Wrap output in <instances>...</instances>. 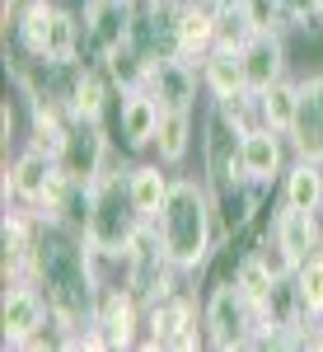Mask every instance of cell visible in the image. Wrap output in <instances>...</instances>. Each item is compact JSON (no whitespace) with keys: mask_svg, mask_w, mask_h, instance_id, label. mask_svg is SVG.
I'll use <instances>...</instances> for the list:
<instances>
[{"mask_svg":"<svg viewBox=\"0 0 323 352\" xmlns=\"http://www.w3.org/2000/svg\"><path fill=\"white\" fill-rule=\"evenodd\" d=\"M141 0H84V43L89 52L104 61L112 47L132 43Z\"/></svg>","mask_w":323,"mask_h":352,"instance_id":"cell-5","label":"cell"},{"mask_svg":"<svg viewBox=\"0 0 323 352\" xmlns=\"http://www.w3.org/2000/svg\"><path fill=\"white\" fill-rule=\"evenodd\" d=\"M169 188H174V179L164 174L160 164H136V169H132V202H136V212H141L145 221L160 217Z\"/></svg>","mask_w":323,"mask_h":352,"instance_id":"cell-20","label":"cell"},{"mask_svg":"<svg viewBox=\"0 0 323 352\" xmlns=\"http://www.w3.org/2000/svg\"><path fill=\"white\" fill-rule=\"evenodd\" d=\"M104 71L112 80V89L132 94V89H145V80H150V56L141 52L136 43H122V47H112L104 56Z\"/></svg>","mask_w":323,"mask_h":352,"instance_id":"cell-18","label":"cell"},{"mask_svg":"<svg viewBox=\"0 0 323 352\" xmlns=\"http://www.w3.org/2000/svg\"><path fill=\"white\" fill-rule=\"evenodd\" d=\"M155 230H160L169 258L183 272L206 268L215 240H220V226H215V207H211L206 184H197V179H174L160 217H155Z\"/></svg>","mask_w":323,"mask_h":352,"instance_id":"cell-1","label":"cell"},{"mask_svg":"<svg viewBox=\"0 0 323 352\" xmlns=\"http://www.w3.org/2000/svg\"><path fill=\"white\" fill-rule=\"evenodd\" d=\"M235 282H239L243 296L263 310V300H267L272 287H276V272L263 263V254H258V249H248V254H239V263H235Z\"/></svg>","mask_w":323,"mask_h":352,"instance_id":"cell-23","label":"cell"},{"mask_svg":"<svg viewBox=\"0 0 323 352\" xmlns=\"http://www.w3.org/2000/svg\"><path fill=\"white\" fill-rule=\"evenodd\" d=\"M239 10L248 14V24H253V33H281L286 24V5L281 0H239Z\"/></svg>","mask_w":323,"mask_h":352,"instance_id":"cell-26","label":"cell"},{"mask_svg":"<svg viewBox=\"0 0 323 352\" xmlns=\"http://www.w3.org/2000/svg\"><path fill=\"white\" fill-rule=\"evenodd\" d=\"M211 47H215V5L211 0L178 5V56L202 61Z\"/></svg>","mask_w":323,"mask_h":352,"instance_id":"cell-16","label":"cell"},{"mask_svg":"<svg viewBox=\"0 0 323 352\" xmlns=\"http://www.w3.org/2000/svg\"><path fill=\"white\" fill-rule=\"evenodd\" d=\"M286 136H291L300 160L323 164V76H304L300 80V109Z\"/></svg>","mask_w":323,"mask_h":352,"instance_id":"cell-10","label":"cell"},{"mask_svg":"<svg viewBox=\"0 0 323 352\" xmlns=\"http://www.w3.org/2000/svg\"><path fill=\"white\" fill-rule=\"evenodd\" d=\"M56 174H61V160L47 146H28L14 160V169L5 174V207H43V197H47Z\"/></svg>","mask_w":323,"mask_h":352,"instance_id":"cell-7","label":"cell"},{"mask_svg":"<svg viewBox=\"0 0 323 352\" xmlns=\"http://www.w3.org/2000/svg\"><path fill=\"white\" fill-rule=\"evenodd\" d=\"M197 71H202V89L211 94V99H235L248 89L243 80V61L239 52H225V47H211V52L197 61Z\"/></svg>","mask_w":323,"mask_h":352,"instance_id":"cell-17","label":"cell"},{"mask_svg":"<svg viewBox=\"0 0 323 352\" xmlns=\"http://www.w3.org/2000/svg\"><path fill=\"white\" fill-rule=\"evenodd\" d=\"M197 85H202V71H197V61H188V56L174 52V56H155L150 61L145 89L160 99V109H192Z\"/></svg>","mask_w":323,"mask_h":352,"instance_id":"cell-9","label":"cell"},{"mask_svg":"<svg viewBox=\"0 0 323 352\" xmlns=\"http://www.w3.org/2000/svg\"><path fill=\"white\" fill-rule=\"evenodd\" d=\"M61 169L75 179V184H99V174L108 169V136H104V122H89V118H75L71 122V136L61 146Z\"/></svg>","mask_w":323,"mask_h":352,"instance_id":"cell-8","label":"cell"},{"mask_svg":"<svg viewBox=\"0 0 323 352\" xmlns=\"http://www.w3.org/2000/svg\"><path fill=\"white\" fill-rule=\"evenodd\" d=\"M272 230H276V240L291 249V258H296V263H304L309 254H319V249H323L319 212H296V207H286V202H281V212L272 217Z\"/></svg>","mask_w":323,"mask_h":352,"instance_id":"cell-15","label":"cell"},{"mask_svg":"<svg viewBox=\"0 0 323 352\" xmlns=\"http://www.w3.org/2000/svg\"><path fill=\"white\" fill-rule=\"evenodd\" d=\"M296 287H300V300H304L309 320H319L323 315V249L309 254V258L296 268Z\"/></svg>","mask_w":323,"mask_h":352,"instance_id":"cell-25","label":"cell"},{"mask_svg":"<svg viewBox=\"0 0 323 352\" xmlns=\"http://www.w3.org/2000/svg\"><path fill=\"white\" fill-rule=\"evenodd\" d=\"M248 38H253V24H248V14L239 5H215V47L239 52Z\"/></svg>","mask_w":323,"mask_h":352,"instance_id":"cell-24","label":"cell"},{"mask_svg":"<svg viewBox=\"0 0 323 352\" xmlns=\"http://www.w3.org/2000/svg\"><path fill=\"white\" fill-rule=\"evenodd\" d=\"M155 146H160L164 164H183L192 146V109H164L160 132H155Z\"/></svg>","mask_w":323,"mask_h":352,"instance_id":"cell-21","label":"cell"},{"mask_svg":"<svg viewBox=\"0 0 323 352\" xmlns=\"http://www.w3.org/2000/svg\"><path fill=\"white\" fill-rule=\"evenodd\" d=\"M61 5H66V0H61Z\"/></svg>","mask_w":323,"mask_h":352,"instance_id":"cell-29","label":"cell"},{"mask_svg":"<svg viewBox=\"0 0 323 352\" xmlns=\"http://www.w3.org/2000/svg\"><path fill=\"white\" fill-rule=\"evenodd\" d=\"M286 207L323 212V169L314 160H296L286 169Z\"/></svg>","mask_w":323,"mask_h":352,"instance_id":"cell-19","label":"cell"},{"mask_svg":"<svg viewBox=\"0 0 323 352\" xmlns=\"http://www.w3.org/2000/svg\"><path fill=\"white\" fill-rule=\"evenodd\" d=\"M178 5H192V0H178Z\"/></svg>","mask_w":323,"mask_h":352,"instance_id":"cell-28","label":"cell"},{"mask_svg":"<svg viewBox=\"0 0 323 352\" xmlns=\"http://www.w3.org/2000/svg\"><path fill=\"white\" fill-rule=\"evenodd\" d=\"M141 315H145L141 296L122 282V287H108L104 296H99L94 324L108 333V348H132V343H136V329H141Z\"/></svg>","mask_w":323,"mask_h":352,"instance_id":"cell-11","label":"cell"},{"mask_svg":"<svg viewBox=\"0 0 323 352\" xmlns=\"http://www.w3.org/2000/svg\"><path fill=\"white\" fill-rule=\"evenodd\" d=\"M239 61H243V80H248L253 94L272 89L286 76V43H281V33H253L239 47Z\"/></svg>","mask_w":323,"mask_h":352,"instance_id":"cell-12","label":"cell"},{"mask_svg":"<svg viewBox=\"0 0 323 352\" xmlns=\"http://www.w3.org/2000/svg\"><path fill=\"white\" fill-rule=\"evenodd\" d=\"M258 99H263V122L276 127V132H291L296 109H300V80H286V76H281V80L272 85V89H263Z\"/></svg>","mask_w":323,"mask_h":352,"instance_id":"cell-22","label":"cell"},{"mask_svg":"<svg viewBox=\"0 0 323 352\" xmlns=\"http://www.w3.org/2000/svg\"><path fill=\"white\" fill-rule=\"evenodd\" d=\"M141 226H145V217L136 212V202H132V169L108 164L104 174H99V184L89 188L84 244H89L99 258H122Z\"/></svg>","mask_w":323,"mask_h":352,"instance_id":"cell-2","label":"cell"},{"mask_svg":"<svg viewBox=\"0 0 323 352\" xmlns=\"http://www.w3.org/2000/svg\"><path fill=\"white\" fill-rule=\"evenodd\" d=\"M286 5V24L304 28V33H319L323 28V5L319 0H281Z\"/></svg>","mask_w":323,"mask_h":352,"instance_id":"cell-27","label":"cell"},{"mask_svg":"<svg viewBox=\"0 0 323 352\" xmlns=\"http://www.w3.org/2000/svg\"><path fill=\"white\" fill-rule=\"evenodd\" d=\"M202 324H206V343L220 352L253 348L258 333H263V310L239 292V282H211Z\"/></svg>","mask_w":323,"mask_h":352,"instance_id":"cell-3","label":"cell"},{"mask_svg":"<svg viewBox=\"0 0 323 352\" xmlns=\"http://www.w3.org/2000/svg\"><path fill=\"white\" fill-rule=\"evenodd\" d=\"M52 324V300L38 282H5V343L10 348H47L61 343L47 333Z\"/></svg>","mask_w":323,"mask_h":352,"instance_id":"cell-4","label":"cell"},{"mask_svg":"<svg viewBox=\"0 0 323 352\" xmlns=\"http://www.w3.org/2000/svg\"><path fill=\"white\" fill-rule=\"evenodd\" d=\"M319 5H323V0H319Z\"/></svg>","mask_w":323,"mask_h":352,"instance_id":"cell-30","label":"cell"},{"mask_svg":"<svg viewBox=\"0 0 323 352\" xmlns=\"http://www.w3.org/2000/svg\"><path fill=\"white\" fill-rule=\"evenodd\" d=\"M281 136H286V132H276V127H267V122H258V127L243 132V146H239L243 174H248L253 184H263V188H267L272 179L281 174V164H286V146H281Z\"/></svg>","mask_w":323,"mask_h":352,"instance_id":"cell-14","label":"cell"},{"mask_svg":"<svg viewBox=\"0 0 323 352\" xmlns=\"http://www.w3.org/2000/svg\"><path fill=\"white\" fill-rule=\"evenodd\" d=\"M160 99L150 94V89H132V94H122V104H117V132H122V146L127 151H145V146H155V132H160Z\"/></svg>","mask_w":323,"mask_h":352,"instance_id":"cell-13","label":"cell"},{"mask_svg":"<svg viewBox=\"0 0 323 352\" xmlns=\"http://www.w3.org/2000/svg\"><path fill=\"white\" fill-rule=\"evenodd\" d=\"M145 324H150V338L145 348H202V333H197V305H192L183 292L145 305Z\"/></svg>","mask_w":323,"mask_h":352,"instance_id":"cell-6","label":"cell"}]
</instances>
